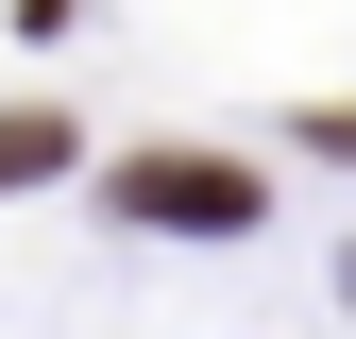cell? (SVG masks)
I'll return each instance as SVG.
<instances>
[{
  "instance_id": "6da1fadb",
  "label": "cell",
  "mask_w": 356,
  "mask_h": 339,
  "mask_svg": "<svg viewBox=\"0 0 356 339\" xmlns=\"http://www.w3.org/2000/svg\"><path fill=\"white\" fill-rule=\"evenodd\" d=\"M119 221H170V238H254V170H220V153H119Z\"/></svg>"
},
{
  "instance_id": "7a4b0ae2",
  "label": "cell",
  "mask_w": 356,
  "mask_h": 339,
  "mask_svg": "<svg viewBox=\"0 0 356 339\" xmlns=\"http://www.w3.org/2000/svg\"><path fill=\"white\" fill-rule=\"evenodd\" d=\"M68 170V119H0V187H51Z\"/></svg>"
}]
</instances>
